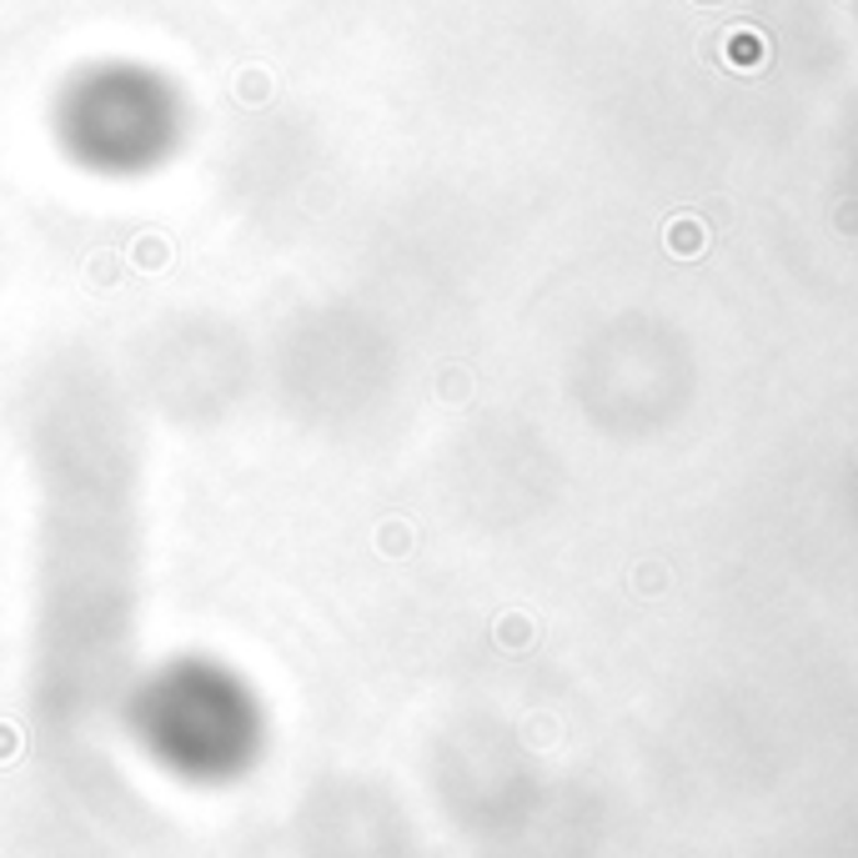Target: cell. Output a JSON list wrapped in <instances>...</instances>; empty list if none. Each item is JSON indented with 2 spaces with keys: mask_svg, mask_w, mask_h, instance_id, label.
Returning <instances> with one entry per match:
<instances>
[{
  "mask_svg": "<svg viewBox=\"0 0 858 858\" xmlns=\"http://www.w3.org/2000/svg\"><path fill=\"white\" fill-rule=\"evenodd\" d=\"M136 743L156 768L186 783H231L262 753V708L237 673L216 663H171L131 703Z\"/></svg>",
  "mask_w": 858,
  "mask_h": 858,
  "instance_id": "cell-1",
  "label": "cell"
},
{
  "mask_svg": "<svg viewBox=\"0 0 858 858\" xmlns=\"http://www.w3.org/2000/svg\"><path fill=\"white\" fill-rule=\"evenodd\" d=\"M758 56H763V41L758 36H733V60H748V66H753Z\"/></svg>",
  "mask_w": 858,
  "mask_h": 858,
  "instance_id": "cell-2",
  "label": "cell"
}]
</instances>
